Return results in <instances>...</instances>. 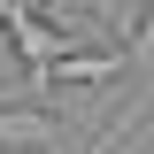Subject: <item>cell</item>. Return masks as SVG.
<instances>
[{
	"label": "cell",
	"mask_w": 154,
	"mask_h": 154,
	"mask_svg": "<svg viewBox=\"0 0 154 154\" xmlns=\"http://www.w3.org/2000/svg\"><path fill=\"white\" fill-rule=\"evenodd\" d=\"M0 31H8V46L31 62V77L46 69L54 54H69V31H54V23L38 16V8H23V0H0Z\"/></svg>",
	"instance_id": "6da1fadb"
},
{
	"label": "cell",
	"mask_w": 154,
	"mask_h": 154,
	"mask_svg": "<svg viewBox=\"0 0 154 154\" xmlns=\"http://www.w3.org/2000/svg\"><path fill=\"white\" fill-rule=\"evenodd\" d=\"M0 146H16V154H62L69 146V123H62V116H46L38 108V100H8V108H0Z\"/></svg>",
	"instance_id": "7a4b0ae2"
},
{
	"label": "cell",
	"mask_w": 154,
	"mask_h": 154,
	"mask_svg": "<svg viewBox=\"0 0 154 154\" xmlns=\"http://www.w3.org/2000/svg\"><path fill=\"white\" fill-rule=\"evenodd\" d=\"M23 8H38V0H23Z\"/></svg>",
	"instance_id": "3957f363"
}]
</instances>
